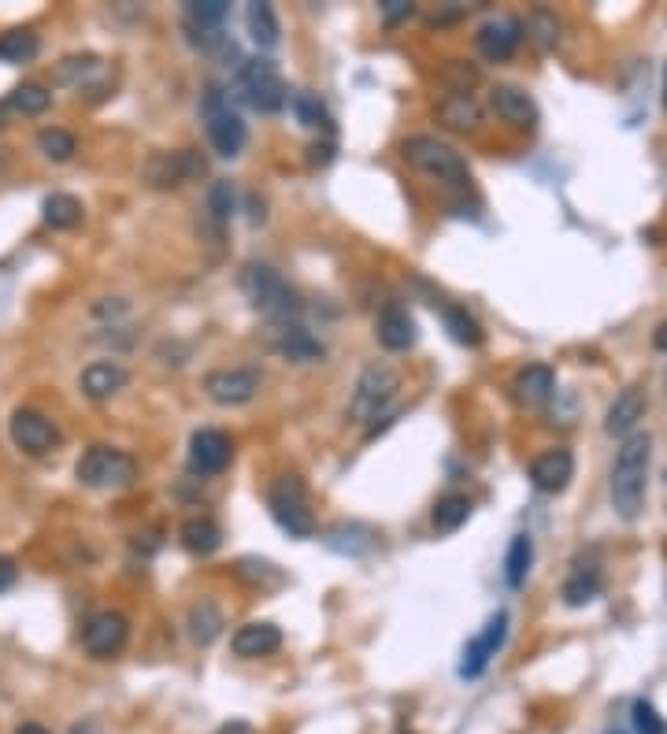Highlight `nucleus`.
I'll list each match as a JSON object with an SVG mask.
<instances>
[{
  "instance_id": "f257e3e1",
  "label": "nucleus",
  "mask_w": 667,
  "mask_h": 734,
  "mask_svg": "<svg viewBox=\"0 0 667 734\" xmlns=\"http://www.w3.org/2000/svg\"><path fill=\"white\" fill-rule=\"evenodd\" d=\"M649 456H653L649 434H630V438H623L616 464H612V505H616V513L623 519H638L642 505H645Z\"/></svg>"
},
{
  "instance_id": "f03ea898",
  "label": "nucleus",
  "mask_w": 667,
  "mask_h": 734,
  "mask_svg": "<svg viewBox=\"0 0 667 734\" xmlns=\"http://www.w3.org/2000/svg\"><path fill=\"white\" fill-rule=\"evenodd\" d=\"M241 293L249 297V304L257 308L260 316H268L271 323H301V297L290 282L282 279L279 271L268 268V263H246L241 268Z\"/></svg>"
},
{
  "instance_id": "7ed1b4c3",
  "label": "nucleus",
  "mask_w": 667,
  "mask_h": 734,
  "mask_svg": "<svg viewBox=\"0 0 667 734\" xmlns=\"http://www.w3.org/2000/svg\"><path fill=\"white\" fill-rule=\"evenodd\" d=\"M200 123H205L208 142L222 159L241 156V148L249 142V131L219 82H205V93H200Z\"/></svg>"
},
{
  "instance_id": "20e7f679",
  "label": "nucleus",
  "mask_w": 667,
  "mask_h": 734,
  "mask_svg": "<svg viewBox=\"0 0 667 734\" xmlns=\"http://www.w3.org/2000/svg\"><path fill=\"white\" fill-rule=\"evenodd\" d=\"M235 93L241 104H249L252 112L260 115H274L285 108V101H290V90H285V79L279 74L271 60L263 56H252V60H241L238 71H235Z\"/></svg>"
},
{
  "instance_id": "39448f33",
  "label": "nucleus",
  "mask_w": 667,
  "mask_h": 734,
  "mask_svg": "<svg viewBox=\"0 0 667 734\" xmlns=\"http://www.w3.org/2000/svg\"><path fill=\"white\" fill-rule=\"evenodd\" d=\"M405 159H408L411 167H416V172L438 178V183H445V186L463 189V186L471 183L468 159H463L449 142H441V137H434V134L408 137V142H405Z\"/></svg>"
},
{
  "instance_id": "423d86ee",
  "label": "nucleus",
  "mask_w": 667,
  "mask_h": 734,
  "mask_svg": "<svg viewBox=\"0 0 667 734\" xmlns=\"http://www.w3.org/2000/svg\"><path fill=\"white\" fill-rule=\"evenodd\" d=\"M74 475L90 489H126L137 478V461L115 445H90L74 464Z\"/></svg>"
},
{
  "instance_id": "0eeeda50",
  "label": "nucleus",
  "mask_w": 667,
  "mask_h": 734,
  "mask_svg": "<svg viewBox=\"0 0 667 734\" xmlns=\"http://www.w3.org/2000/svg\"><path fill=\"white\" fill-rule=\"evenodd\" d=\"M268 508L290 538H312L315 535V516H312V502L309 489L296 475H279L268 489Z\"/></svg>"
},
{
  "instance_id": "6e6552de",
  "label": "nucleus",
  "mask_w": 667,
  "mask_h": 734,
  "mask_svg": "<svg viewBox=\"0 0 667 734\" xmlns=\"http://www.w3.org/2000/svg\"><path fill=\"white\" fill-rule=\"evenodd\" d=\"M397 390H400L397 368H389V364H367L364 371H359V379H356L353 401H348V416H353L356 423L378 420V412H383L386 404L394 401Z\"/></svg>"
},
{
  "instance_id": "1a4fd4ad",
  "label": "nucleus",
  "mask_w": 667,
  "mask_h": 734,
  "mask_svg": "<svg viewBox=\"0 0 667 734\" xmlns=\"http://www.w3.org/2000/svg\"><path fill=\"white\" fill-rule=\"evenodd\" d=\"M126 638H131V623H126L123 612H93L86 627H82V649L93 657V661H112L126 649Z\"/></svg>"
},
{
  "instance_id": "9d476101",
  "label": "nucleus",
  "mask_w": 667,
  "mask_h": 734,
  "mask_svg": "<svg viewBox=\"0 0 667 734\" xmlns=\"http://www.w3.org/2000/svg\"><path fill=\"white\" fill-rule=\"evenodd\" d=\"M205 175V156L194 148H178V153H156L145 164V183L153 189H178L194 178Z\"/></svg>"
},
{
  "instance_id": "9b49d317",
  "label": "nucleus",
  "mask_w": 667,
  "mask_h": 734,
  "mask_svg": "<svg viewBox=\"0 0 667 734\" xmlns=\"http://www.w3.org/2000/svg\"><path fill=\"white\" fill-rule=\"evenodd\" d=\"M508 638V612H493L486 620L482 634H475L468 645H463V661H460V679H479L497 653H501Z\"/></svg>"
},
{
  "instance_id": "f8f14e48",
  "label": "nucleus",
  "mask_w": 667,
  "mask_h": 734,
  "mask_svg": "<svg viewBox=\"0 0 667 734\" xmlns=\"http://www.w3.org/2000/svg\"><path fill=\"white\" fill-rule=\"evenodd\" d=\"M260 390V371L252 368H219L205 375V393L222 409H235V404H249Z\"/></svg>"
},
{
  "instance_id": "ddd939ff",
  "label": "nucleus",
  "mask_w": 667,
  "mask_h": 734,
  "mask_svg": "<svg viewBox=\"0 0 667 734\" xmlns=\"http://www.w3.org/2000/svg\"><path fill=\"white\" fill-rule=\"evenodd\" d=\"M8 434L23 453L30 456H45L60 445V431L49 416H41L34 409H15L12 423H8Z\"/></svg>"
},
{
  "instance_id": "4468645a",
  "label": "nucleus",
  "mask_w": 667,
  "mask_h": 734,
  "mask_svg": "<svg viewBox=\"0 0 667 734\" xmlns=\"http://www.w3.org/2000/svg\"><path fill=\"white\" fill-rule=\"evenodd\" d=\"M230 456H235V445H230V438L216 427H205V431H194V438H189V472L208 478V475H219L227 472Z\"/></svg>"
},
{
  "instance_id": "2eb2a0df",
  "label": "nucleus",
  "mask_w": 667,
  "mask_h": 734,
  "mask_svg": "<svg viewBox=\"0 0 667 734\" xmlns=\"http://www.w3.org/2000/svg\"><path fill=\"white\" fill-rule=\"evenodd\" d=\"M519 41H523V23H519L515 15H497V19H486L479 27V34H475V45L486 60L501 63V60H512Z\"/></svg>"
},
{
  "instance_id": "dca6fc26",
  "label": "nucleus",
  "mask_w": 667,
  "mask_h": 734,
  "mask_svg": "<svg viewBox=\"0 0 667 734\" xmlns=\"http://www.w3.org/2000/svg\"><path fill=\"white\" fill-rule=\"evenodd\" d=\"M271 349L293 364H312V360H323V342L315 338L304 323H271Z\"/></svg>"
},
{
  "instance_id": "f3484780",
  "label": "nucleus",
  "mask_w": 667,
  "mask_h": 734,
  "mask_svg": "<svg viewBox=\"0 0 667 734\" xmlns=\"http://www.w3.org/2000/svg\"><path fill=\"white\" fill-rule=\"evenodd\" d=\"M375 334H378V342H383V349H389V353H405V349L416 345V338H419L416 319H411L408 308L397 304V301H389L383 312H378Z\"/></svg>"
},
{
  "instance_id": "a211bd4d",
  "label": "nucleus",
  "mask_w": 667,
  "mask_h": 734,
  "mask_svg": "<svg viewBox=\"0 0 667 734\" xmlns=\"http://www.w3.org/2000/svg\"><path fill=\"white\" fill-rule=\"evenodd\" d=\"M571 478H575V456H571V449H549L531 464V483L542 494H564Z\"/></svg>"
},
{
  "instance_id": "6ab92c4d",
  "label": "nucleus",
  "mask_w": 667,
  "mask_h": 734,
  "mask_svg": "<svg viewBox=\"0 0 667 734\" xmlns=\"http://www.w3.org/2000/svg\"><path fill=\"white\" fill-rule=\"evenodd\" d=\"M645 409H649V401H645V390L642 386H627L616 401L608 404L605 434H612V438H630L634 427H638V420L645 416Z\"/></svg>"
},
{
  "instance_id": "aec40b11",
  "label": "nucleus",
  "mask_w": 667,
  "mask_h": 734,
  "mask_svg": "<svg viewBox=\"0 0 667 734\" xmlns=\"http://www.w3.org/2000/svg\"><path fill=\"white\" fill-rule=\"evenodd\" d=\"M230 649L241 657V661H260V657H271L282 649V631L274 623H246L238 627L235 638H230Z\"/></svg>"
},
{
  "instance_id": "412c9836",
  "label": "nucleus",
  "mask_w": 667,
  "mask_h": 734,
  "mask_svg": "<svg viewBox=\"0 0 667 734\" xmlns=\"http://www.w3.org/2000/svg\"><path fill=\"white\" fill-rule=\"evenodd\" d=\"M490 104L504 123L523 126V131H531V126L538 123V104L531 101V93L519 90V86H493Z\"/></svg>"
},
{
  "instance_id": "4be33fe9",
  "label": "nucleus",
  "mask_w": 667,
  "mask_h": 734,
  "mask_svg": "<svg viewBox=\"0 0 667 734\" xmlns=\"http://www.w3.org/2000/svg\"><path fill=\"white\" fill-rule=\"evenodd\" d=\"M126 379H131L126 368H119L115 360H97V364H90L82 371V393H86L90 401H108L126 386Z\"/></svg>"
},
{
  "instance_id": "5701e85b",
  "label": "nucleus",
  "mask_w": 667,
  "mask_h": 734,
  "mask_svg": "<svg viewBox=\"0 0 667 734\" xmlns=\"http://www.w3.org/2000/svg\"><path fill=\"white\" fill-rule=\"evenodd\" d=\"M515 397H519V404H527V409H538V404H545L549 397H553V390H556V375H553V368H545V364H531V368H523L515 375Z\"/></svg>"
},
{
  "instance_id": "b1692460",
  "label": "nucleus",
  "mask_w": 667,
  "mask_h": 734,
  "mask_svg": "<svg viewBox=\"0 0 667 734\" xmlns=\"http://www.w3.org/2000/svg\"><path fill=\"white\" fill-rule=\"evenodd\" d=\"M438 120L449 126V131H479L482 123V104L471 97V93H449L438 104Z\"/></svg>"
},
{
  "instance_id": "393cba45",
  "label": "nucleus",
  "mask_w": 667,
  "mask_h": 734,
  "mask_svg": "<svg viewBox=\"0 0 667 734\" xmlns=\"http://www.w3.org/2000/svg\"><path fill=\"white\" fill-rule=\"evenodd\" d=\"M178 538H183V546L194 552V557H211V552L222 546V527L208 516H194L183 524Z\"/></svg>"
},
{
  "instance_id": "a878e982",
  "label": "nucleus",
  "mask_w": 667,
  "mask_h": 734,
  "mask_svg": "<svg viewBox=\"0 0 667 734\" xmlns=\"http://www.w3.org/2000/svg\"><path fill=\"white\" fill-rule=\"evenodd\" d=\"M441 323H445V331H449V338L457 345H468V349L482 345V338H486L482 323L463 304H441Z\"/></svg>"
},
{
  "instance_id": "bb28decb",
  "label": "nucleus",
  "mask_w": 667,
  "mask_h": 734,
  "mask_svg": "<svg viewBox=\"0 0 667 734\" xmlns=\"http://www.w3.org/2000/svg\"><path fill=\"white\" fill-rule=\"evenodd\" d=\"M246 30L249 38L257 41V49H274L279 45V15H274L271 4H263V0H252L246 8Z\"/></svg>"
},
{
  "instance_id": "cd10ccee",
  "label": "nucleus",
  "mask_w": 667,
  "mask_h": 734,
  "mask_svg": "<svg viewBox=\"0 0 667 734\" xmlns=\"http://www.w3.org/2000/svg\"><path fill=\"white\" fill-rule=\"evenodd\" d=\"M531 564H534V538L531 535H515L512 546H508V557H504V582L512 590H519L531 576Z\"/></svg>"
},
{
  "instance_id": "c85d7f7f",
  "label": "nucleus",
  "mask_w": 667,
  "mask_h": 734,
  "mask_svg": "<svg viewBox=\"0 0 667 734\" xmlns=\"http://www.w3.org/2000/svg\"><path fill=\"white\" fill-rule=\"evenodd\" d=\"M471 519V502L463 494H445L438 505H434V516L430 524L438 535H452V530H460L463 524Z\"/></svg>"
},
{
  "instance_id": "c756f323",
  "label": "nucleus",
  "mask_w": 667,
  "mask_h": 734,
  "mask_svg": "<svg viewBox=\"0 0 667 734\" xmlns=\"http://www.w3.org/2000/svg\"><path fill=\"white\" fill-rule=\"evenodd\" d=\"M186 627H189V638H194L197 645H211L216 638L222 634V612L216 609L211 601H200V604H194L189 609V620H186Z\"/></svg>"
},
{
  "instance_id": "7c9ffc66",
  "label": "nucleus",
  "mask_w": 667,
  "mask_h": 734,
  "mask_svg": "<svg viewBox=\"0 0 667 734\" xmlns=\"http://www.w3.org/2000/svg\"><path fill=\"white\" fill-rule=\"evenodd\" d=\"M41 219H45L52 230L79 227L82 223V200L71 197V194H52V197H45V205H41Z\"/></svg>"
},
{
  "instance_id": "2f4dec72",
  "label": "nucleus",
  "mask_w": 667,
  "mask_h": 734,
  "mask_svg": "<svg viewBox=\"0 0 667 734\" xmlns=\"http://www.w3.org/2000/svg\"><path fill=\"white\" fill-rule=\"evenodd\" d=\"M101 71H104V60L93 56V52H82V56H63L60 60L56 79L67 82V86H74V90H82V86H90Z\"/></svg>"
},
{
  "instance_id": "473e14b6",
  "label": "nucleus",
  "mask_w": 667,
  "mask_h": 734,
  "mask_svg": "<svg viewBox=\"0 0 667 734\" xmlns=\"http://www.w3.org/2000/svg\"><path fill=\"white\" fill-rule=\"evenodd\" d=\"M4 108H12L19 115H41L52 108V93L41 86V82H23V86H15L8 93Z\"/></svg>"
},
{
  "instance_id": "72a5a7b5",
  "label": "nucleus",
  "mask_w": 667,
  "mask_h": 734,
  "mask_svg": "<svg viewBox=\"0 0 667 734\" xmlns=\"http://www.w3.org/2000/svg\"><path fill=\"white\" fill-rule=\"evenodd\" d=\"M41 52V38L34 30H8L0 34V60L4 63H30Z\"/></svg>"
},
{
  "instance_id": "f704fd0d",
  "label": "nucleus",
  "mask_w": 667,
  "mask_h": 734,
  "mask_svg": "<svg viewBox=\"0 0 667 734\" xmlns=\"http://www.w3.org/2000/svg\"><path fill=\"white\" fill-rule=\"evenodd\" d=\"M290 101H293V115L301 126H309V131H331V112H326V104L315 97V93L296 90Z\"/></svg>"
},
{
  "instance_id": "c9c22d12",
  "label": "nucleus",
  "mask_w": 667,
  "mask_h": 734,
  "mask_svg": "<svg viewBox=\"0 0 667 734\" xmlns=\"http://www.w3.org/2000/svg\"><path fill=\"white\" fill-rule=\"evenodd\" d=\"M601 593V576L593 568H586V571H575L567 582H564V601L571 604V609H582V604H590L593 598Z\"/></svg>"
},
{
  "instance_id": "e433bc0d",
  "label": "nucleus",
  "mask_w": 667,
  "mask_h": 734,
  "mask_svg": "<svg viewBox=\"0 0 667 734\" xmlns=\"http://www.w3.org/2000/svg\"><path fill=\"white\" fill-rule=\"evenodd\" d=\"M38 148H41V156L52 159V164H67V159L79 153V142H74V134L49 126V131L38 134Z\"/></svg>"
},
{
  "instance_id": "4c0bfd02",
  "label": "nucleus",
  "mask_w": 667,
  "mask_h": 734,
  "mask_svg": "<svg viewBox=\"0 0 667 734\" xmlns=\"http://www.w3.org/2000/svg\"><path fill=\"white\" fill-rule=\"evenodd\" d=\"M523 30H527V38H531L538 49H556L560 23H556L553 12H545V8H538V12L531 15V23H527Z\"/></svg>"
},
{
  "instance_id": "58836bf2",
  "label": "nucleus",
  "mask_w": 667,
  "mask_h": 734,
  "mask_svg": "<svg viewBox=\"0 0 667 734\" xmlns=\"http://www.w3.org/2000/svg\"><path fill=\"white\" fill-rule=\"evenodd\" d=\"M227 15H230L227 0H189L186 4V23H197V27H219Z\"/></svg>"
},
{
  "instance_id": "ea45409f",
  "label": "nucleus",
  "mask_w": 667,
  "mask_h": 734,
  "mask_svg": "<svg viewBox=\"0 0 667 734\" xmlns=\"http://www.w3.org/2000/svg\"><path fill=\"white\" fill-rule=\"evenodd\" d=\"M208 211H211V219L219 223V227H227L230 223V216H235V189H230V183H211V189H208Z\"/></svg>"
},
{
  "instance_id": "a19ab883",
  "label": "nucleus",
  "mask_w": 667,
  "mask_h": 734,
  "mask_svg": "<svg viewBox=\"0 0 667 734\" xmlns=\"http://www.w3.org/2000/svg\"><path fill=\"white\" fill-rule=\"evenodd\" d=\"M630 720H634V731H638V734H667L664 716H660V712H656L645 697H642V701H634Z\"/></svg>"
},
{
  "instance_id": "79ce46f5",
  "label": "nucleus",
  "mask_w": 667,
  "mask_h": 734,
  "mask_svg": "<svg viewBox=\"0 0 667 734\" xmlns=\"http://www.w3.org/2000/svg\"><path fill=\"white\" fill-rule=\"evenodd\" d=\"M183 30H186V41L194 49H216V45H222V30L219 27H197V23H186V19H183Z\"/></svg>"
},
{
  "instance_id": "37998d69",
  "label": "nucleus",
  "mask_w": 667,
  "mask_h": 734,
  "mask_svg": "<svg viewBox=\"0 0 667 734\" xmlns=\"http://www.w3.org/2000/svg\"><path fill=\"white\" fill-rule=\"evenodd\" d=\"M378 12H383L386 27H397L400 19H408L411 12H416V8H411L408 0H383V4H378Z\"/></svg>"
},
{
  "instance_id": "c03bdc74",
  "label": "nucleus",
  "mask_w": 667,
  "mask_h": 734,
  "mask_svg": "<svg viewBox=\"0 0 667 734\" xmlns=\"http://www.w3.org/2000/svg\"><path fill=\"white\" fill-rule=\"evenodd\" d=\"M19 582V564L12 557H0V593H8Z\"/></svg>"
},
{
  "instance_id": "a18cd8bd",
  "label": "nucleus",
  "mask_w": 667,
  "mask_h": 734,
  "mask_svg": "<svg viewBox=\"0 0 667 734\" xmlns=\"http://www.w3.org/2000/svg\"><path fill=\"white\" fill-rule=\"evenodd\" d=\"M216 734H252V731H249V723L235 720V723H222V727H219Z\"/></svg>"
},
{
  "instance_id": "49530a36",
  "label": "nucleus",
  "mask_w": 667,
  "mask_h": 734,
  "mask_svg": "<svg viewBox=\"0 0 667 734\" xmlns=\"http://www.w3.org/2000/svg\"><path fill=\"white\" fill-rule=\"evenodd\" d=\"M653 345H656V349H664V353H667V323H660V327H656V334H653Z\"/></svg>"
},
{
  "instance_id": "de8ad7c7",
  "label": "nucleus",
  "mask_w": 667,
  "mask_h": 734,
  "mask_svg": "<svg viewBox=\"0 0 667 734\" xmlns=\"http://www.w3.org/2000/svg\"><path fill=\"white\" fill-rule=\"evenodd\" d=\"M15 734H49V731L41 727V723H23V727H19Z\"/></svg>"
},
{
  "instance_id": "09e8293b",
  "label": "nucleus",
  "mask_w": 667,
  "mask_h": 734,
  "mask_svg": "<svg viewBox=\"0 0 667 734\" xmlns=\"http://www.w3.org/2000/svg\"><path fill=\"white\" fill-rule=\"evenodd\" d=\"M71 734H97V727H93V723H74Z\"/></svg>"
},
{
  "instance_id": "8fccbe9b",
  "label": "nucleus",
  "mask_w": 667,
  "mask_h": 734,
  "mask_svg": "<svg viewBox=\"0 0 667 734\" xmlns=\"http://www.w3.org/2000/svg\"><path fill=\"white\" fill-rule=\"evenodd\" d=\"M4 126H8V108L0 104V131H4Z\"/></svg>"
},
{
  "instance_id": "3c124183",
  "label": "nucleus",
  "mask_w": 667,
  "mask_h": 734,
  "mask_svg": "<svg viewBox=\"0 0 667 734\" xmlns=\"http://www.w3.org/2000/svg\"><path fill=\"white\" fill-rule=\"evenodd\" d=\"M664 108H667V68H664Z\"/></svg>"
},
{
  "instance_id": "603ef678",
  "label": "nucleus",
  "mask_w": 667,
  "mask_h": 734,
  "mask_svg": "<svg viewBox=\"0 0 667 734\" xmlns=\"http://www.w3.org/2000/svg\"><path fill=\"white\" fill-rule=\"evenodd\" d=\"M400 734H411V731H400Z\"/></svg>"
}]
</instances>
